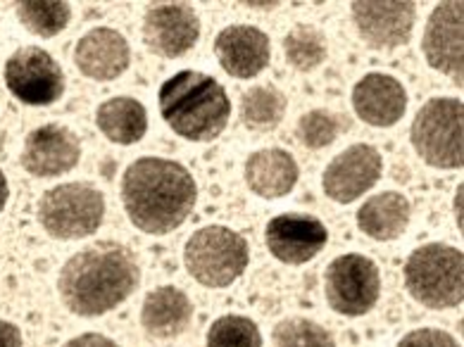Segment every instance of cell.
<instances>
[{"mask_svg": "<svg viewBox=\"0 0 464 347\" xmlns=\"http://www.w3.org/2000/svg\"><path fill=\"white\" fill-rule=\"evenodd\" d=\"M140 285L136 255L115 240H98L72 255L60 269V300L72 314L102 316L127 303Z\"/></svg>", "mask_w": 464, "mask_h": 347, "instance_id": "1", "label": "cell"}, {"mask_svg": "<svg viewBox=\"0 0 464 347\" xmlns=\"http://www.w3.org/2000/svg\"><path fill=\"white\" fill-rule=\"evenodd\" d=\"M198 200V186L181 162L140 158L121 177V202L129 221L148 236H167L179 228Z\"/></svg>", "mask_w": 464, "mask_h": 347, "instance_id": "2", "label": "cell"}, {"mask_svg": "<svg viewBox=\"0 0 464 347\" xmlns=\"http://www.w3.org/2000/svg\"><path fill=\"white\" fill-rule=\"evenodd\" d=\"M160 114L174 133L193 143L219 139L229 124L231 101L215 76L184 70L169 76L158 93Z\"/></svg>", "mask_w": 464, "mask_h": 347, "instance_id": "3", "label": "cell"}, {"mask_svg": "<svg viewBox=\"0 0 464 347\" xmlns=\"http://www.w3.org/2000/svg\"><path fill=\"white\" fill-rule=\"evenodd\" d=\"M405 288L414 303L429 310H450L464 300V255L445 243L417 247L402 269Z\"/></svg>", "mask_w": 464, "mask_h": 347, "instance_id": "4", "label": "cell"}, {"mask_svg": "<svg viewBox=\"0 0 464 347\" xmlns=\"http://www.w3.org/2000/svg\"><path fill=\"white\" fill-rule=\"evenodd\" d=\"M250 247L248 240L234 228L212 227L198 228L186 240L184 265L198 284L205 288H227L243 276L248 269Z\"/></svg>", "mask_w": 464, "mask_h": 347, "instance_id": "5", "label": "cell"}, {"mask_svg": "<svg viewBox=\"0 0 464 347\" xmlns=\"http://www.w3.org/2000/svg\"><path fill=\"white\" fill-rule=\"evenodd\" d=\"M464 105L459 98H431L410 129L414 152L429 167L459 169L464 165Z\"/></svg>", "mask_w": 464, "mask_h": 347, "instance_id": "6", "label": "cell"}, {"mask_svg": "<svg viewBox=\"0 0 464 347\" xmlns=\"http://www.w3.org/2000/svg\"><path fill=\"white\" fill-rule=\"evenodd\" d=\"M36 217L51 238H89L105 219V198L93 183H60L41 196Z\"/></svg>", "mask_w": 464, "mask_h": 347, "instance_id": "7", "label": "cell"}, {"mask_svg": "<svg viewBox=\"0 0 464 347\" xmlns=\"http://www.w3.org/2000/svg\"><path fill=\"white\" fill-rule=\"evenodd\" d=\"M326 303L343 316H364L382 297V272L364 255H341L324 272Z\"/></svg>", "mask_w": 464, "mask_h": 347, "instance_id": "8", "label": "cell"}, {"mask_svg": "<svg viewBox=\"0 0 464 347\" xmlns=\"http://www.w3.org/2000/svg\"><path fill=\"white\" fill-rule=\"evenodd\" d=\"M7 91L24 105L48 108L64 93V72L60 63L39 45L17 48L5 63Z\"/></svg>", "mask_w": 464, "mask_h": 347, "instance_id": "9", "label": "cell"}, {"mask_svg": "<svg viewBox=\"0 0 464 347\" xmlns=\"http://www.w3.org/2000/svg\"><path fill=\"white\" fill-rule=\"evenodd\" d=\"M382 174V152L369 143H355L331 159L322 177V188L334 202L350 205L374 188Z\"/></svg>", "mask_w": 464, "mask_h": 347, "instance_id": "10", "label": "cell"}, {"mask_svg": "<svg viewBox=\"0 0 464 347\" xmlns=\"http://www.w3.org/2000/svg\"><path fill=\"white\" fill-rule=\"evenodd\" d=\"M355 29L364 43L374 51H391L398 45L410 43L417 22L414 3H382V0H362L350 7Z\"/></svg>", "mask_w": 464, "mask_h": 347, "instance_id": "11", "label": "cell"}, {"mask_svg": "<svg viewBox=\"0 0 464 347\" xmlns=\"http://www.w3.org/2000/svg\"><path fill=\"white\" fill-rule=\"evenodd\" d=\"M82 159V140L64 124H44L26 133L20 162L36 178H55L72 171Z\"/></svg>", "mask_w": 464, "mask_h": 347, "instance_id": "12", "label": "cell"}, {"mask_svg": "<svg viewBox=\"0 0 464 347\" xmlns=\"http://www.w3.org/2000/svg\"><path fill=\"white\" fill-rule=\"evenodd\" d=\"M462 3H440L429 14L421 36V51H424L429 67L440 74L450 76L452 82L462 86L464 67V45H462Z\"/></svg>", "mask_w": 464, "mask_h": 347, "instance_id": "13", "label": "cell"}, {"mask_svg": "<svg viewBox=\"0 0 464 347\" xmlns=\"http://www.w3.org/2000/svg\"><path fill=\"white\" fill-rule=\"evenodd\" d=\"M143 43L160 57H181L200 38V19L186 3H162L146 10L143 17Z\"/></svg>", "mask_w": 464, "mask_h": 347, "instance_id": "14", "label": "cell"}, {"mask_svg": "<svg viewBox=\"0 0 464 347\" xmlns=\"http://www.w3.org/2000/svg\"><path fill=\"white\" fill-rule=\"evenodd\" d=\"M265 240H267L269 253L279 262L300 266L312 262L324 250L329 243V231L324 221H319L314 215L286 212L269 221Z\"/></svg>", "mask_w": 464, "mask_h": 347, "instance_id": "15", "label": "cell"}, {"mask_svg": "<svg viewBox=\"0 0 464 347\" xmlns=\"http://www.w3.org/2000/svg\"><path fill=\"white\" fill-rule=\"evenodd\" d=\"M215 57L234 79H255L269 67L272 41L257 26L231 24L217 34Z\"/></svg>", "mask_w": 464, "mask_h": 347, "instance_id": "16", "label": "cell"}, {"mask_svg": "<svg viewBox=\"0 0 464 347\" xmlns=\"http://www.w3.org/2000/svg\"><path fill=\"white\" fill-rule=\"evenodd\" d=\"M353 110L369 127H395L407 112V91L395 76L369 72L353 89Z\"/></svg>", "mask_w": 464, "mask_h": 347, "instance_id": "17", "label": "cell"}, {"mask_svg": "<svg viewBox=\"0 0 464 347\" xmlns=\"http://www.w3.org/2000/svg\"><path fill=\"white\" fill-rule=\"evenodd\" d=\"M74 64L93 82H112L129 70L131 48L117 29L96 26L79 38L74 48Z\"/></svg>", "mask_w": 464, "mask_h": 347, "instance_id": "18", "label": "cell"}, {"mask_svg": "<svg viewBox=\"0 0 464 347\" xmlns=\"http://www.w3.org/2000/svg\"><path fill=\"white\" fill-rule=\"evenodd\" d=\"M193 319V304L184 291L162 285L146 295L140 307V326L150 338L172 341L188 329Z\"/></svg>", "mask_w": 464, "mask_h": 347, "instance_id": "19", "label": "cell"}, {"mask_svg": "<svg viewBox=\"0 0 464 347\" xmlns=\"http://www.w3.org/2000/svg\"><path fill=\"white\" fill-rule=\"evenodd\" d=\"M298 162L288 150L262 148L246 159V183L255 196L276 200L288 196L298 183Z\"/></svg>", "mask_w": 464, "mask_h": 347, "instance_id": "20", "label": "cell"}, {"mask_svg": "<svg viewBox=\"0 0 464 347\" xmlns=\"http://www.w3.org/2000/svg\"><path fill=\"white\" fill-rule=\"evenodd\" d=\"M410 217H412L410 200L398 190H383L379 196L369 198L357 209V228L372 240L388 243L405 234Z\"/></svg>", "mask_w": 464, "mask_h": 347, "instance_id": "21", "label": "cell"}, {"mask_svg": "<svg viewBox=\"0 0 464 347\" xmlns=\"http://www.w3.org/2000/svg\"><path fill=\"white\" fill-rule=\"evenodd\" d=\"M101 133L117 146H134L148 131V112L136 98L120 95L101 102L96 110Z\"/></svg>", "mask_w": 464, "mask_h": 347, "instance_id": "22", "label": "cell"}, {"mask_svg": "<svg viewBox=\"0 0 464 347\" xmlns=\"http://www.w3.org/2000/svg\"><path fill=\"white\" fill-rule=\"evenodd\" d=\"M288 101L276 86H253L243 93L241 120L255 131L276 129L286 114Z\"/></svg>", "mask_w": 464, "mask_h": 347, "instance_id": "23", "label": "cell"}, {"mask_svg": "<svg viewBox=\"0 0 464 347\" xmlns=\"http://www.w3.org/2000/svg\"><path fill=\"white\" fill-rule=\"evenodd\" d=\"M17 17L34 36L53 38L67 29L72 7L63 0H22L17 3Z\"/></svg>", "mask_w": 464, "mask_h": 347, "instance_id": "24", "label": "cell"}, {"mask_svg": "<svg viewBox=\"0 0 464 347\" xmlns=\"http://www.w3.org/2000/svg\"><path fill=\"white\" fill-rule=\"evenodd\" d=\"M284 55H286L293 70H317L329 55L324 32L314 24H295L284 38Z\"/></svg>", "mask_w": 464, "mask_h": 347, "instance_id": "25", "label": "cell"}, {"mask_svg": "<svg viewBox=\"0 0 464 347\" xmlns=\"http://www.w3.org/2000/svg\"><path fill=\"white\" fill-rule=\"evenodd\" d=\"M272 347H336V341L322 323L291 316L274 326Z\"/></svg>", "mask_w": 464, "mask_h": 347, "instance_id": "26", "label": "cell"}, {"mask_svg": "<svg viewBox=\"0 0 464 347\" xmlns=\"http://www.w3.org/2000/svg\"><path fill=\"white\" fill-rule=\"evenodd\" d=\"M208 347H262V333L248 316H219L208 329Z\"/></svg>", "mask_w": 464, "mask_h": 347, "instance_id": "27", "label": "cell"}, {"mask_svg": "<svg viewBox=\"0 0 464 347\" xmlns=\"http://www.w3.org/2000/svg\"><path fill=\"white\" fill-rule=\"evenodd\" d=\"M345 117H338L331 110H310L303 114L295 127V136L310 150H322L338 139V133L345 129Z\"/></svg>", "mask_w": 464, "mask_h": 347, "instance_id": "28", "label": "cell"}, {"mask_svg": "<svg viewBox=\"0 0 464 347\" xmlns=\"http://www.w3.org/2000/svg\"><path fill=\"white\" fill-rule=\"evenodd\" d=\"M398 347H462L450 333L440 329H417L407 333Z\"/></svg>", "mask_w": 464, "mask_h": 347, "instance_id": "29", "label": "cell"}, {"mask_svg": "<svg viewBox=\"0 0 464 347\" xmlns=\"http://www.w3.org/2000/svg\"><path fill=\"white\" fill-rule=\"evenodd\" d=\"M63 347H120L112 338L102 333H83L77 335V338H72V341L64 342Z\"/></svg>", "mask_w": 464, "mask_h": 347, "instance_id": "30", "label": "cell"}, {"mask_svg": "<svg viewBox=\"0 0 464 347\" xmlns=\"http://www.w3.org/2000/svg\"><path fill=\"white\" fill-rule=\"evenodd\" d=\"M0 347H22V331L13 322L0 319Z\"/></svg>", "mask_w": 464, "mask_h": 347, "instance_id": "31", "label": "cell"}, {"mask_svg": "<svg viewBox=\"0 0 464 347\" xmlns=\"http://www.w3.org/2000/svg\"><path fill=\"white\" fill-rule=\"evenodd\" d=\"M7 198H10V186H7L5 174H3V171H0V212H3V209H5Z\"/></svg>", "mask_w": 464, "mask_h": 347, "instance_id": "32", "label": "cell"}, {"mask_svg": "<svg viewBox=\"0 0 464 347\" xmlns=\"http://www.w3.org/2000/svg\"><path fill=\"white\" fill-rule=\"evenodd\" d=\"M248 5L250 7H265V3H248ZM276 5H279V3H269L267 7H276Z\"/></svg>", "mask_w": 464, "mask_h": 347, "instance_id": "33", "label": "cell"}]
</instances>
